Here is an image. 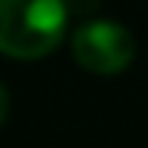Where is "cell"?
<instances>
[{
    "mask_svg": "<svg viewBox=\"0 0 148 148\" xmlns=\"http://www.w3.org/2000/svg\"><path fill=\"white\" fill-rule=\"evenodd\" d=\"M65 3H68V12H74V16H90L99 0H65Z\"/></svg>",
    "mask_w": 148,
    "mask_h": 148,
    "instance_id": "cell-3",
    "label": "cell"
},
{
    "mask_svg": "<svg viewBox=\"0 0 148 148\" xmlns=\"http://www.w3.org/2000/svg\"><path fill=\"white\" fill-rule=\"evenodd\" d=\"M6 114H9V92H6V86L0 83V123L6 120Z\"/></svg>",
    "mask_w": 148,
    "mask_h": 148,
    "instance_id": "cell-4",
    "label": "cell"
},
{
    "mask_svg": "<svg viewBox=\"0 0 148 148\" xmlns=\"http://www.w3.org/2000/svg\"><path fill=\"white\" fill-rule=\"evenodd\" d=\"M68 31L65 0H0V53L9 59H43Z\"/></svg>",
    "mask_w": 148,
    "mask_h": 148,
    "instance_id": "cell-1",
    "label": "cell"
},
{
    "mask_svg": "<svg viewBox=\"0 0 148 148\" xmlns=\"http://www.w3.org/2000/svg\"><path fill=\"white\" fill-rule=\"evenodd\" d=\"M71 53L83 71L111 77L127 71L130 62L136 59V40L120 22L92 18L71 34Z\"/></svg>",
    "mask_w": 148,
    "mask_h": 148,
    "instance_id": "cell-2",
    "label": "cell"
}]
</instances>
